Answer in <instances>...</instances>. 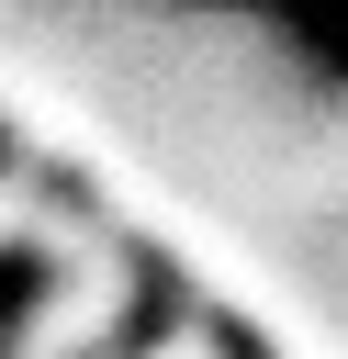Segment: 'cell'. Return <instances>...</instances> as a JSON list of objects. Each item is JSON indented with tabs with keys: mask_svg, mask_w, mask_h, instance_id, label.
I'll return each instance as SVG.
<instances>
[{
	"mask_svg": "<svg viewBox=\"0 0 348 359\" xmlns=\"http://www.w3.org/2000/svg\"><path fill=\"white\" fill-rule=\"evenodd\" d=\"M135 359H225V337H213V314H168V337H146Z\"/></svg>",
	"mask_w": 348,
	"mask_h": 359,
	"instance_id": "obj_1",
	"label": "cell"
}]
</instances>
